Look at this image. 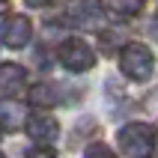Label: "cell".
<instances>
[{"instance_id":"cell-1","label":"cell","mask_w":158,"mask_h":158,"mask_svg":"<svg viewBox=\"0 0 158 158\" xmlns=\"http://www.w3.org/2000/svg\"><path fill=\"white\" fill-rule=\"evenodd\" d=\"M155 140H158L155 128L146 123H131L119 131V149L125 158H149L155 149Z\"/></svg>"},{"instance_id":"cell-2","label":"cell","mask_w":158,"mask_h":158,"mask_svg":"<svg viewBox=\"0 0 158 158\" xmlns=\"http://www.w3.org/2000/svg\"><path fill=\"white\" fill-rule=\"evenodd\" d=\"M119 69L131 81H149L152 69H155V57L146 45L128 42V45H123V54H119Z\"/></svg>"},{"instance_id":"cell-3","label":"cell","mask_w":158,"mask_h":158,"mask_svg":"<svg viewBox=\"0 0 158 158\" xmlns=\"http://www.w3.org/2000/svg\"><path fill=\"white\" fill-rule=\"evenodd\" d=\"M60 63L69 72H87L96 66V54L84 39H66L60 45Z\"/></svg>"},{"instance_id":"cell-4","label":"cell","mask_w":158,"mask_h":158,"mask_svg":"<svg viewBox=\"0 0 158 158\" xmlns=\"http://www.w3.org/2000/svg\"><path fill=\"white\" fill-rule=\"evenodd\" d=\"M30 36H33V24H30L27 15L3 18V24H0V42L3 45H9V48H24L30 42Z\"/></svg>"},{"instance_id":"cell-5","label":"cell","mask_w":158,"mask_h":158,"mask_svg":"<svg viewBox=\"0 0 158 158\" xmlns=\"http://www.w3.org/2000/svg\"><path fill=\"white\" fill-rule=\"evenodd\" d=\"M24 123H27L30 140L42 143V146H48V143H54L57 137H60V125H57V119L48 116V114H30Z\"/></svg>"},{"instance_id":"cell-6","label":"cell","mask_w":158,"mask_h":158,"mask_svg":"<svg viewBox=\"0 0 158 158\" xmlns=\"http://www.w3.org/2000/svg\"><path fill=\"white\" fill-rule=\"evenodd\" d=\"M69 21L78 24V27H102L105 24V9H102V3H96V0H87V3H81V6L72 9Z\"/></svg>"},{"instance_id":"cell-7","label":"cell","mask_w":158,"mask_h":158,"mask_svg":"<svg viewBox=\"0 0 158 158\" xmlns=\"http://www.w3.org/2000/svg\"><path fill=\"white\" fill-rule=\"evenodd\" d=\"M24 78L27 72L15 63H3L0 66V93H18V89L24 87Z\"/></svg>"},{"instance_id":"cell-8","label":"cell","mask_w":158,"mask_h":158,"mask_svg":"<svg viewBox=\"0 0 158 158\" xmlns=\"http://www.w3.org/2000/svg\"><path fill=\"white\" fill-rule=\"evenodd\" d=\"M30 105H36V107L60 105V89L54 84H36V87H30Z\"/></svg>"},{"instance_id":"cell-9","label":"cell","mask_w":158,"mask_h":158,"mask_svg":"<svg viewBox=\"0 0 158 158\" xmlns=\"http://www.w3.org/2000/svg\"><path fill=\"white\" fill-rule=\"evenodd\" d=\"M21 123H24V107L18 105V102L3 98V102H0V125L12 131V128H18Z\"/></svg>"},{"instance_id":"cell-10","label":"cell","mask_w":158,"mask_h":158,"mask_svg":"<svg viewBox=\"0 0 158 158\" xmlns=\"http://www.w3.org/2000/svg\"><path fill=\"white\" fill-rule=\"evenodd\" d=\"M116 15H137L143 9V0H110Z\"/></svg>"},{"instance_id":"cell-11","label":"cell","mask_w":158,"mask_h":158,"mask_svg":"<svg viewBox=\"0 0 158 158\" xmlns=\"http://www.w3.org/2000/svg\"><path fill=\"white\" fill-rule=\"evenodd\" d=\"M123 45V30H116V33H102V48H119Z\"/></svg>"},{"instance_id":"cell-12","label":"cell","mask_w":158,"mask_h":158,"mask_svg":"<svg viewBox=\"0 0 158 158\" xmlns=\"http://www.w3.org/2000/svg\"><path fill=\"white\" fill-rule=\"evenodd\" d=\"M87 158H116V155L107 149L105 143H93V146L87 149Z\"/></svg>"},{"instance_id":"cell-13","label":"cell","mask_w":158,"mask_h":158,"mask_svg":"<svg viewBox=\"0 0 158 158\" xmlns=\"http://www.w3.org/2000/svg\"><path fill=\"white\" fill-rule=\"evenodd\" d=\"M27 158H57L51 149H30L27 152Z\"/></svg>"},{"instance_id":"cell-14","label":"cell","mask_w":158,"mask_h":158,"mask_svg":"<svg viewBox=\"0 0 158 158\" xmlns=\"http://www.w3.org/2000/svg\"><path fill=\"white\" fill-rule=\"evenodd\" d=\"M51 0H27V6H48Z\"/></svg>"},{"instance_id":"cell-15","label":"cell","mask_w":158,"mask_h":158,"mask_svg":"<svg viewBox=\"0 0 158 158\" xmlns=\"http://www.w3.org/2000/svg\"><path fill=\"white\" fill-rule=\"evenodd\" d=\"M0 158H6V155H3V152H0Z\"/></svg>"},{"instance_id":"cell-16","label":"cell","mask_w":158,"mask_h":158,"mask_svg":"<svg viewBox=\"0 0 158 158\" xmlns=\"http://www.w3.org/2000/svg\"><path fill=\"white\" fill-rule=\"evenodd\" d=\"M0 3H3V0H0Z\"/></svg>"}]
</instances>
